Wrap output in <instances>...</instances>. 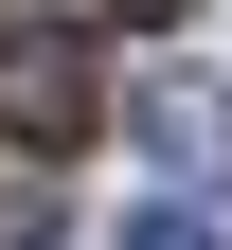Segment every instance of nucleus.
Returning a JSON list of instances; mask_svg holds the SVG:
<instances>
[{
	"instance_id": "f257e3e1",
	"label": "nucleus",
	"mask_w": 232,
	"mask_h": 250,
	"mask_svg": "<svg viewBox=\"0 0 232 250\" xmlns=\"http://www.w3.org/2000/svg\"><path fill=\"white\" fill-rule=\"evenodd\" d=\"M89 125H107V72H89V36H54V18H18V36H0V143H89Z\"/></svg>"
},
{
	"instance_id": "f03ea898",
	"label": "nucleus",
	"mask_w": 232,
	"mask_h": 250,
	"mask_svg": "<svg viewBox=\"0 0 232 250\" xmlns=\"http://www.w3.org/2000/svg\"><path fill=\"white\" fill-rule=\"evenodd\" d=\"M125 125H143L179 179H232V89H214V72H143V89H125Z\"/></svg>"
},
{
	"instance_id": "7ed1b4c3",
	"label": "nucleus",
	"mask_w": 232,
	"mask_h": 250,
	"mask_svg": "<svg viewBox=\"0 0 232 250\" xmlns=\"http://www.w3.org/2000/svg\"><path fill=\"white\" fill-rule=\"evenodd\" d=\"M125 250H232V232H214L196 197H143V214H125Z\"/></svg>"
},
{
	"instance_id": "20e7f679",
	"label": "nucleus",
	"mask_w": 232,
	"mask_h": 250,
	"mask_svg": "<svg viewBox=\"0 0 232 250\" xmlns=\"http://www.w3.org/2000/svg\"><path fill=\"white\" fill-rule=\"evenodd\" d=\"M107 18H179V0H107Z\"/></svg>"
},
{
	"instance_id": "39448f33",
	"label": "nucleus",
	"mask_w": 232,
	"mask_h": 250,
	"mask_svg": "<svg viewBox=\"0 0 232 250\" xmlns=\"http://www.w3.org/2000/svg\"><path fill=\"white\" fill-rule=\"evenodd\" d=\"M18 250H54V232H18Z\"/></svg>"
}]
</instances>
